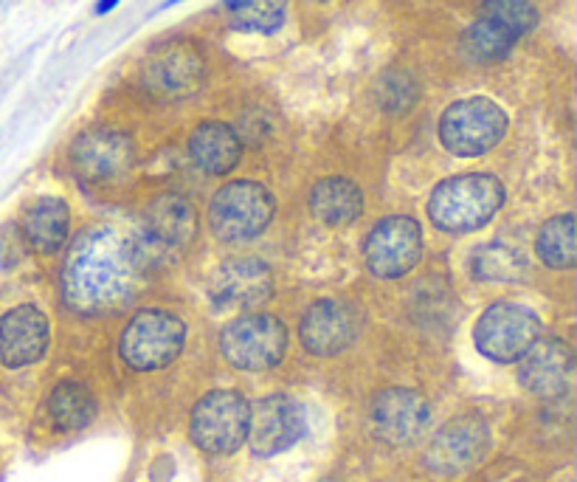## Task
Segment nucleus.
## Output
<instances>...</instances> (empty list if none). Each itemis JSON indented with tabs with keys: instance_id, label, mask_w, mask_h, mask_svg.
Instances as JSON below:
<instances>
[{
	"instance_id": "nucleus-1",
	"label": "nucleus",
	"mask_w": 577,
	"mask_h": 482,
	"mask_svg": "<svg viewBox=\"0 0 577 482\" xmlns=\"http://www.w3.org/2000/svg\"><path fill=\"white\" fill-rule=\"evenodd\" d=\"M142 248L111 226H93L68 248L59 288L71 311L102 316L131 305L144 282Z\"/></svg>"
},
{
	"instance_id": "nucleus-2",
	"label": "nucleus",
	"mask_w": 577,
	"mask_h": 482,
	"mask_svg": "<svg viewBox=\"0 0 577 482\" xmlns=\"http://www.w3.org/2000/svg\"><path fill=\"white\" fill-rule=\"evenodd\" d=\"M505 206V183L490 172H465L440 181L431 190L429 221L448 235H467L487 226Z\"/></svg>"
},
{
	"instance_id": "nucleus-3",
	"label": "nucleus",
	"mask_w": 577,
	"mask_h": 482,
	"mask_svg": "<svg viewBox=\"0 0 577 482\" xmlns=\"http://www.w3.org/2000/svg\"><path fill=\"white\" fill-rule=\"evenodd\" d=\"M510 131V119L499 102L487 97L456 99L442 111L437 136L456 158H479L496 150Z\"/></svg>"
},
{
	"instance_id": "nucleus-4",
	"label": "nucleus",
	"mask_w": 577,
	"mask_h": 482,
	"mask_svg": "<svg viewBox=\"0 0 577 482\" xmlns=\"http://www.w3.org/2000/svg\"><path fill=\"white\" fill-rule=\"evenodd\" d=\"M186 347V322L172 311H138L118 336V356L131 370L156 372L181 359Z\"/></svg>"
},
{
	"instance_id": "nucleus-5",
	"label": "nucleus",
	"mask_w": 577,
	"mask_h": 482,
	"mask_svg": "<svg viewBox=\"0 0 577 482\" xmlns=\"http://www.w3.org/2000/svg\"><path fill=\"white\" fill-rule=\"evenodd\" d=\"M276 215V198L251 178L223 183L208 203V228L223 243H246L260 237Z\"/></svg>"
},
{
	"instance_id": "nucleus-6",
	"label": "nucleus",
	"mask_w": 577,
	"mask_h": 482,
	"mask_svg": "<svg viewBox=\"0 0 577 482\" xmlns=\"http://www.w3.org/2000/svg\"><path fill=\"white\" fill-rule=\"evenodd\" d=\"M287 327L273 313H242L220 330L223 359L242 372H268L287 356Z\"/></svg>"
},
{
	"instance_id": "nucleus-7",
	"label": "nucleus",
	"mask_w": 577,
	"mask_h": 482,
	"mask_svg": "<svg viewBox=\"0 0 577 482\" xmlns=\"http://www.w3.org/2000/svg\"><path fill=\"white\" fill-rule=\"evenodd\" d=\"M544 336V322L530 305L494 302L474 325V345L487 361L516 365Z\"/></svg>"
},
{
	"instance_id": "nucleus-8",
	"label": "nucleus",
	"mask_w": 577,
	"mask_h": 482,
	"mask_svg": "<svg viewBox=\"0 0 577 482\" xmlns=\"http://www.w3.org/2000/svg\"><path fill=\"white\" fill-rule=\"evenodd\" d=\"M251 404L237 390L203 395L189 417V437L206 455H234L248 440Z\"/></svg>"
},
{
	"instance_id": "nucleus-9",
	"label": "nucleus",
	"mask_w": 577,
	"mask_h": 482,
	"mask_svg": "<svg viewBox=\"0 0 577 482\" xmlns=\"http://www.w3.org/2000/svg\"><path fill=\"white\" fill-rule=\"evenodd\" d=\"M490 446H494V435L485 417L460 415L431 437V444L422 451V469L445 480L462 477L485 463Z\"/></svg>"
},
{
	"instance_id": "nucleus-10",
	"label": "nucleus",
	"mask_w": 577,
	"mask_h": 482,
	"mask_svg": "<svg viewBox=\"0 0 577 482\" xmlns=\"http://www.w3.org/2000/svg\"><path fill=\"white\" fill-rule=\"evenodd\" d=\"M197 240V212L189 203V198L178 192H161L152 201H147L142 212V248L144 260H176L186 255Z\"/></svg>"
},
{
	"instance_id": "nucleus-11",
	"label": "nucleus",
	"mask_w": 577,
	"mask_h": 482,
	"mask_svg": "<svg viewBox=\"0 0 577 482\" xmlns=\"http://www.w3.org/2000/svg\"><path fill=\"white\" fill-rule=\"evenodd\" d=\"M535 26L539 9L532 0H482L476 20L465 32V48L476 59H501Z\"/></svg>"
},
{
	"instance_id": "nucleus-12",
	"label": "nucleus",
	"mask_w": 577,
	"mask_h": 482,
	"mask_svg": "<svg viewBox=\"0 0 577 482\" xmlns=\"http://www.w3.org/2000/svg\"><path fill=\"white\" fill-rule=\"evenodd\" d=\"M422 257V226L409 215L383 217L363 243V260L377 280H400Z\"/></svg>"
},
{
	"instance_id": "nucleus-13",
	"label": "nucleus",
	"mask_w": 577,
	"mask_h": 482,
	"mask_svg": "<svg viewBox=\"0 0 577 482\" xmlns=\"http://www.w3.org/2000/svg\"><path fill=\"white\" fill-rule=\"evenodd\" d=\"M206 291L220 311L253 313L273 296V271L260 257H228L212 268Z\"/></svg>"
},
{
	"instance_id": "nucleus-14",
	"label": "nucleus",
	"mask_w": 577,
	"mask_h": 482,
	"mask_svg": "<svg viewBox=\"0 0 577 482\" xmlns=\"http://www.w3.org/2000/svg\"><path fill=\"white\" fill-rule=\"evenodd\" d=\"M358 333H361V313L352 302L338 296L313 302L298 322V341L318 359H332L350 350Z\"/></svg>"
},
{
	"instance_id": "nucleus-15",
	"label": "nucleus",
	"mask_w": 577,
	"mask_h": 482,
	"mask_svg": "<svg viewBox=\"0 0 577 482\" xmlns=\"http://www.w3.org/2000/svg\"><path fill=\"white\" fill-rule=\"evenodd\" d=\"M431 406L426 395L409 386H389L377 392L370 406L372 431L389 446H411L429 429Z\"/></svg>"
},
{
	"instance_id": "nucleus-16",
	"label": "nucleus",
	"mask_w": 577,
	"mask_h": 482,
	"mask_svg": "<svg viewBox=\"0 0 577 482\" xmlns=\"http://www.w3.org/2000/svg\"><path fill=\"white\" fill-rule=\"evenodd\" d=\"M136 164L133 138L122 131L97 127L71 144V167L79 178L91 183H111L124 178Z\"/></svg>"
},
{
	"instance_id": "nucleus-17",
	"label": "nucleus",
	"mask_w": 577,
	"mask_h": 482,
	"mask_svg": "<svg viewBox=\"0 0 577 482\" xmlns=\"http://www.w3.org/2000/svg\"><path fill=\"white\" fill-rule=\"evenodd\" d=\"M307 429L305 410L291 395H268L251 406L248 444L257 457H276L293 449Z\"/></svg>"
},
{
	"instance_id": "nucleus-18",
	"label": "nucleus",
	"mask_w": 577,
	"mask_h": 482,
	"mask_svg": "<svg viewBox=\"0 0 577 482\" xmlns=\"http://www.w3.org/2000/svg\"><path fill=\"white\" fill-rule=\"evenodd\" d=\"M516 365H519L521 386L544 401L566 395L575 381V352L558 336L552 339L541 336Z\"/></svg>"
},
{
	"instance_id": "nucleus-19",
	"label": "nucleus",
	"mask_w": 577,
	"mask_h": 482,
	"mask_svg": "<svg viewBox=\"0 0 577 482\" xmlns=\"http://www.w3.org/2000/svg\"><path fill=\"white\" fill-rule=\"evenodd\" d=\"M52 345V325L37 305H14L0 316V365L9 370L37 365Z\"/></svg>"
},
{
	"instance_id": "nucleus-20",
	"label": "nucleus",
	"mask_w": 577,
	"mask_h": 482,
	"mask_svg": "<svg viewBox=\"0 0 577 482\" xmlns=\"http://www.w3.org/2000/svg\"><path fill=\"white\" fill-rule=\"evenodd\" d=\"M206 66H203L201 54L192 48H167L158 52L144 68V82L152 93L163 99H183L201 91Z\"/></svg>"
},
{
	"instance_id": "nucleus-21",
	"label": "nucleus",
	"mask_w": 577,
	"mask_h": 482,
	"mask_svg": "<svg viewBox=\"0 0 577 482\" xmlns=\"http://www.w3.org/2000/svg\"><path fill=\"white\" fill-rule=\"evenodd\" d=\"M20 237L37 255H57L71 232V209L63 198H37L20 212Z\"/></svg>"
},
{
	"instance_id": "nucleus-22",
	"label": "nucleus",
	"mask_w": 577,
	"mask_h": 482,
	"mask_svg": "<svg viewBox=\"0 0 577 482\" xmlns=\"http://www.w3.org/2000/svg\"><path fill=\"white\" fill-rule=\"evenodd\" d=\"M189 158L206 176H228L240 164L242 142L226 122H201L189 136Z\"/></svg>"
},
{
	"instance_id": "nucleus-23",
	"label": "nucleus",
	"mask_w": 577,
	"mask_h": 482,
	"mask_svg": "<svg viewBox=\"0 0 577 482\" xmlns=\"http://www.w3.org/2000/svg\"><path fill=\"white\" fill-rule=\"evenodd\" d=\"M307 206L325 226H350L363 215V192L350 178H321L313 183Z\"/></svg>"
},
{
	"instance_id": "nucleus-24",
	"label": "nucleus",
	"mask_w": 577,
	"mask_h": 482,
	"mask_svg": "<svg viewBox=\"0 0 577 482\" xmlns=\"http://www.w3.org/2000/svg\"><path fill=\"white\" fill-rule=\"evenodd\" d=\"M48 417L63 431L84 429L97 417V397L79 381H63L48 395Z\"/></svg>"
},
{
	"instance_id": "nucleus-25",
	"label": "nucleus",
	"mask_w": 577,
	"mask_h": 482,
	"mask_svg": "<svg viewBox=\"0 0 577 482\" xmlns=\"http://www.w3.org/2000/svg\"><path fill=\"white\" fill-rule=\"evenodd\" d=\"M535 255L546 268L566 271L577 260V235H575V215H555L541 226L535 237Z\"/></svg>"
},
{
	"instance_id": "nucleus-26",
	"label": "nucleus",
	"mask_w": 577,
	"mask_h": 482,
	"mask_svg": "<svg viewBox=\"0 0 577 482\" xmlns=\"http://www.w3.org/2000/svg\"><path fill=\"white\" fill-rule=\"evenodd\" d=\"M471 271L479 282H521L527 280V260L519 248L505 246V243H490L479 246L471 255Z\"/></svg>"
},
{
	"instance_id": "nucleus-27",
	"label": "nucleus",
	"mask_w": 577,
	"mask_h": 482,
	"mask_svg": "<svg viewBox=\"0 0 577 482\" xmlns=\"http://www.w3.org/2000/svg\"><path fill=\"white\" fill-rule=\"evenodd\" d=\"M287 0H240L231 7L234 32L246 34H273L285 26Z\"/></svg>"
},
{
	"instance_id": "nucleus-28",
	"label": "nucleus",
	"mask_w": 577,
	"mask_h": 482,
	"mask_svg": "<svg viewBox=\"0 0 577 482\" xmlns=\"http://www.w3.org/2000/svg\"><path fill=\"white\" fill-rule=\"evenodd\" d=\"M26 257V243L20 237L18 223L0 226V268H14Z\"/></svg>"
},
{
	"instance_id": "nucleus-29",
	"label": "nucleus",
	"mask_w": 577,
	"mask_h": 482,
	"mask_svg": "<svg viewBox=\"0 0 577 482\" xmlns=\"http://www.w3.org/2000/svg\"><path fill=\"white\" fill-rule=\"evenodd\" d=\"M118 7V0H99L97 3V9H93V12L97 14H108V12H113V9Z\"/></svg>"
},
{
	"instance_id": "nucleus-30",
	"label": "nucleus",
	"mask_w": 577,
	"mask_h": 482,
	"mask_svg": "<svg viewBox=\"0 0 577 482\" xmlns=\"http://www.w3.org/2000/svg\"><path fill=\"white\" fill-rule=\"evenodd\" d=\"M234 3H240V0H226V7H228V9H231Z\"/></svg>"
}]
</instances>
